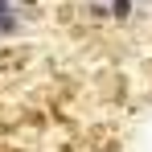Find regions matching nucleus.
I'll return each instance as SVG.
<instances>
[{"label": "nucleus", "mask_w": 152, "mask_h": 152, "mask_svg": "<svg viewBox=\"0 0 152 152\" xmlns=\"http://www.w3.org/2000/svg\"><path fill=\"white\" fill-rule=\"evenodd\" d=\"M17 33H21V17L17 12H4L0 17V37H17Z\"/></svg>", "instance_id": "obj_2"}, {"label": "nucleus", "mask_w": 152, "mask_h": 152, "mask_svg": "<svg viewBox=\"0 0 152 152\" xmlns=\"http://www.w3.org/2000/svg\"><path fill=\"white\" fill-rule=\"evenodd\" d=\"M136 4H140V0H107V8H111V21H115V25L132 21V17H136Z\"/></svg>", "instance_id": "obj_1"}, {"label": "nucleus", "mask_w": 152, "mask_h": 152, "mask_svg": "<svg viewBox=\"0 0 152 152\" xmlns=\"http://www.w3.org/2000/svg\"><path fill=\"white\" fill-rule=\"evenodd\" d=\"M91 17H95V21H111V8H107V0H95V4H91Z\"/></svg>", "instance_id": "obj_3"}, {"label": "nucleus", "mask_w": 152, "mask_h": 152, "mask_svg": "<svg viewBox=\"0 0 152 152\" xmlns=\"http://www.w3.org/2000/svg\"><path fill=\"white\" fill-rule=\"evenodd\" d=\"M4 12H12V0H0V17H4Z\"/></svg>", "instance_id": "obj_4"}, {"label": "nucleus", "mask_w": 152, "mask_h": 152, "mask_svg": "<svg viewBox=\"0 0 152 152\" xmlns=\"http://www.w3.org/2000/svg\"><path fill=\"white\" fill-rule=\"evenodd\" d=\"M17 4H21V8H37L41 0H17Z\"/></svg>", "instance_id": "obj_5"}, {"label": "nucleus", "mask_w": 152, "mask_h": 152, "mask_svg": "<svg viewBox=\"0 0 152 152\" xmlns=\"http://www.w3.org/2000/svg\"><path fill=\"white\" fill-rule=\"evenodd\" d=\"M140 4H152V0H140Z\"/></svg>", "instance_id": "obj_6"}]
</instances>
